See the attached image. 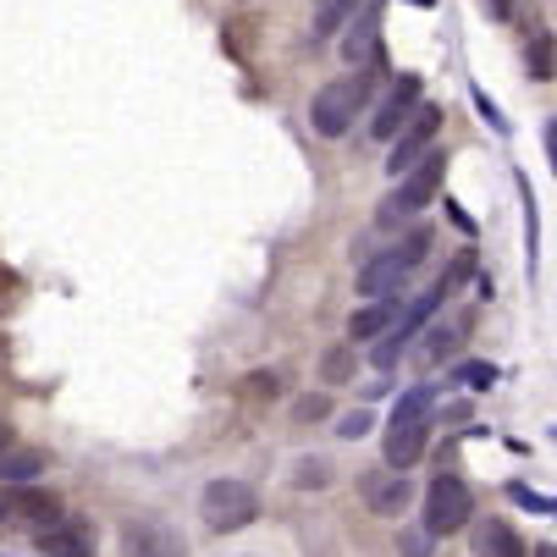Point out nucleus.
Here are the masks:
<instances>
[{"instance_id": "nucleus-5", "label": "nucleus", "mask_w": 557, "mask_h": 557, "mask_svg": "<svg viewBox=\"0 0 557 557\" xmlns=\"http://www.w3.org/2000/svg\"><path fill=\"white\" fill-rule=\"evenodd\" d=\"M199 513L215 535H232V530H249L260 519V492L249 481H210L199 492Z\"/></svg>"}, {"instance_id": "nucleus-3", "label": "nucleus", "mask_w": 557, "mask_h": 557, "mask_svg": "<svg viewBox=\"0 0 557 557\" xmlns=\"http://www.w3.org/2000/svg\"><path fill=\"white\" fill-rule=\"evenodd\" d=\"M364 106H370V72L337 77V84H326L309 100V127L321 138H343L354 127V116H364Z\"/></svg>"}, {"instance_id": "nucleus-13", "label": "nucleus", "mask_w": 557, "mask_h": 557, "mask_svg": "<svg viewBox=\"0 0 557 557\" xmlns=\"http://www.w3.org/2000/svg\"><path fill=\"white\" fill-rule=\"evenodd\" d=\"M404 293H392V298H370L364 309L348 314V343H370V337H386L397 326V314H404Z\"/></svg>"}, {"instance_id": "nucleus-32", "label": "nucleus", "mask_w": 557, "mask_h": 557, "mask_svg": "<svg viewBox=\"0 0 557 557\" xmlns=\"http://www.w3.org/2000/svg\"><path fill=\"white\" fill-rule=\"evenodd\" d=\"M7 447H12V425H7V420H0V453H7Z\"/></svg>"}, {"instance_id": "nucleus-33", "label": "nucleus", "mask_w": 557, "mask_h": 557, "mask_svg": "<svg viewBox=\"0 0 557 557\" xmlns=\"http://www.w3.org/2000/svg\"><path fill=\"white\" fill-rule=\"evenodd\" d=\"M530 557H557V546H535V552H530Z\"/></svg>"}, {"instance_id": "nucleus-2", "label": "nucleus", "mask_w": 557, "mask_h": 557, "mask_svg": "<svg viewBox=\"0 0 557 557\" xmlns=\"http://www.w3.org/2000/svg\"><path fill=\"white\" fill-rule=\"evenodd\" d=\"M431 244H436V232H431V226H414L397 249L364 260V271H359V293H364V298H392V293H404L409 271L431 255Z\"/></svg>"}, {"instance_id": "nucleus-34", "label": "nucleus", "mask_w": 557, "mask_h": 557, "mask_svg": "<svg viewBox=\"0 0 557 557\" xmlns=\"http://www.w3.org/2000/svg\"><path fill=\"white\" fill-rule=\"evenodd\" d=\"M552 513H557V503H552Z\"/></svg>"}, {"instance_id": "nucleus-25", "label": "nucleus", "mask_w": 557, "mask_h": 557, "mask_svg": "<svg viewBox=\"0 0 557 557\" xmlns=\"http://www.w3.org/2000/svg\"><path fill=\"white\" fill-rule=\"evenodd\" d=\"M326 414H332L326 392H309V397H298V404H293V420H298V425H309V420H326Z\"/></svg>"}, {"instance_id": "nucleus-19", "label": "nucleus", "mask_w": 557, "mask_h": 557, "mask_svg": "<svg viewBox=\"0 0 557 557\" xmlns=\"http://www.w3.org/2000/svg\"><path fill=\"white\" fill-rule=\"evenodd\" d=\"M354 12H359V0H321V7H314L309 39H337V34L354 23Z\"/></svg>"}, {"instance_id": "nucleus-18", "label": "nucleus", "mask_w": 557, "mask_h": 557, "mask_svg": "<svg viewBox=\"0 0 557 557\" xmlns=\"http://www.w3.org/2000/svg\"><path fill=\"white\" fill-rule=\"evenodd\" d=\"M524 66H530V77H535V84H552V77H557V45H552V34H546V28H530Z\"/></svg>"}, {"instance_id": "nucleus-12", "label": "nucleus", "mask_w": 557, "mask_h": 557, "mask_svg": "<svg viewBox=\"0 0 557 557\" xmlns=\"http://www.w3.org/2000/svg\"><path fill=\"white\" fill-rule=\"evenodd\" d=\"M469 332H474V309H463V314H453V321H436L431 332H425V343H420V370H436V364H447L463 343H469Z\"/></svg>"}, {"instance_id": "nucleus-10", "label": "nucleus", "mask_w": 557, "mask_h": 557, "mask_svg": "<svg viewBox=\"0 0 557 557\" xmlns=\"http://www.w3.org/2000/svg\"><path fill=\"white\" fill-rule=\"evenodd\" d=\"M122 552H127V557H188L183 535H177L166 519H154V513L122 524Z\"/></svg>"}, {"instance_id": "nucleus-15", "label": "nucleus", "mask_w": 557, "mask_h": 557, "mask_svg": "<svg viewBox=\"0 0 557 557\" xmlns=\"http://www.w3.org/2000/svg\"><path fill=\"white\" fill-rule=\"evenodd\" d=\"M469 546H474V557H530L524 541L503 519H469Z\"/></svg>"}, {"instance_id": "nucleus-9", "label": "nucleus", "mask_w": 557, "mask_h": 557, "mask_svg": "<svg viewBox=\"0 0 557 557\" xmlns=\"http://www.w3.org/2000/svg\"><path fill=\"white\" fill-rule=\"evenodd\" d=\"M420 111V77L414 72H404L397 84L386 89V100L375 106V116H370V138H381V144H392L397 133L409 127V116Z\"/></svg>"}, {"instance_id": "nucleus-8", "label": "nucleus", "mask_w": 557, "mask_h": 557, "mask_svg": "<svg viewBox=\"0 0 557 557\" xmlns=\"http://www.w3.org/2000/svg\"><path fill=\"white\" fill-rule=\"evenodd\" d=\"M436 133H442V111L436 106H420L414 116H409V127L392 138V154H386V177L397 183V177H409L425 154L436 149Z\"/></svg>"}, {"instance_id": "nucleus-4", "label": "nucleus", "mask_w": 557, "mask_h": 557, "mask_svg": "<svg viewBox=\"0 0 557 557\" xmlns=\"http://www.w3.org/2000/svg\"><path fill=\"white\" fill-rule=\"evenodd\" d=\"M442 177H447V154H442V149H431L409 177H397V188H392V194H386V205L375 210V226H397V221L420 215V210L442 194Z\"/></svg>"}, {"instance_id": "nucleus-1", "label": "nucleus", "mask_w": 557, "mask_h": 557, "mask_svg": "<svg viewBox=\"0 0 557 557\" xmlns=\"http://www.w3.org/2000/svg\"><path fill=\"white\" fill-rule=\"evenodd\" d=\"M431 404H436V392L431 386H409L404 397H397V409L386 420V442H381V458L386 469H414L425 442H431Z\"/></svg>"}, {"instance_id": "nucleus-21", "label": "nucleus", "mask_w": 557, "mask_h": 557, "mask_svg": "<svg viewBox=\"0 0 557 557\" xmlns=\"http://www.w3.org/2000/svg\"><path fill=\"white\" fill-rule=\"evenodd\" d=\"M39 469H45V453H0V486H28L39 481Z\"/></svg>"}, {"instance_id": "nucleus-35", "label": "nucleus", "mask_w": 557, "mask_h": 557, "mask_svg": "<svg viewBox=\"0 0 557 557\" xmlns=\"http://www.w3.org/2000/svg\"><path fill=\"white\" fill-rule=\"evenodd\" d=\"M314 7H321V0H314Z\"/></svg>"}, {"instance_id": "nucleus-20", "label": "nucleus", "mask_w": 557, "mask_h": 557, "mask_svg": "<svg viewBox=\"0 0 557 557\" xmlns=\"http://www.w3.org/2000/svg\"><path fill=\"white\" fill-rule=\"evenodd\" d=\"M519 199H524V265H530V282H535V271H541V210H535L530 177H519Z\"/></svg>"}, {"instance_id": "nucleus-24", "label": "nucleus", "mask_w": 557, "mask_h": 557, "mask_svg": "<svg viewBox=\"0 0 557 557\" xmlns=\"http://www.w3.org/2000/svg\"><path fill=\"white\" fill-rule=\"evenodd\" d=\"M453 381H458V386H469V392H486V386L497 381V370H492V364H481V359H469V364H458V370H453Z\"/></svg>"}, {"instance_id": "nucleus-26", "label": "nucleus", "mask_w": 557, "mask_h": 557, "mask_svg": "<svg viewBox=\"0 0 557 557\" xmlns=\"http://www.w3.org/2000/svg\"><path fill=\"white\" fill-rule=\"evenodd\" d=\"M326 469H332L326 458H304V463H298V474H293V481H298V486H326V481H332Z\"/></svg>"}, {"instance_id": "nucleus-17", "label": "nucleus", "mask_w": 557, "mask_h": 557, "mask_svg": "<svg viewBox=\"0 0 557 557\" xmlns=\"http://www.w3.org/2000/svg\"><path fill=\"white\" fill-rule=\"evenodd\" d=\"M375 23H381V7H364L359 28H348V34H343V61H348L354 72L375 66Z\"/></svg>"}, {"instance_id": "nucleus-11", "label": "nucleus", "mask_w": 557, "mask_h": 557, "mask_svg": "<svg viewBox=\"0 0 557 557\" xmlns=\"http://www.w3.org/2000/svg\"><path fill=\"white\" fill-rule=\"evenodd\" d=\"M359 497H364V508L375 519H397V513H409V503H414V481L404 469H375V474L359 481Z\"/></svg>"}, {"instance_id": "nucleus-6", "label": "nucleus", "mask_w": 557, "mask_h": 557, "mask_svg": "<svg viewBox=\"0 0 557 557\" xmlns=\"http://www.w3.org/2000/svg\"><path fill=\"white\" fill-rule=\"evenodd\" d=\"M469 519H474V497H469V486L458 481V474H436L431 492H425V530H431L436 541H447V535L469 530Z\"/></svg>"}, {"instance_id": "nucleus-16", "label": "nucleus", "mask_w": 557, "mask_h": 557, "mask_svg": "<svg viewBox=\"0 0 557 557\" xmlns=\"http://www.w3.org/2000/svg\"><path fill=\"white\" fill-rule=\"evenodd\" d=\"M39 552L45 557H95V530L89 524H72V519L45 524L39 530Z\"/></svg>"}, {"instance_id": "nucleus-7", "label": "nucleus", "mask_w": 557, "mask_h": 557, "mask_svg": "<svg viewBox=\"0 0 557 557\" xmlns=\"http://www.w3.org/2000/svg\"><path fill=\"white\" fill-rule=\"evenodd\" d=\"M442 304H447V293H442V282H436V287H431V293H425L420 304H409L404 314H397V326H392V332H386V337H381V343L370 348V364H375V370H392L397 359L409 354V343H414V337H420V332L431 326V314H436Z\"/></svg>"}, {"instance_id": "nucleus-29", "label": "nucleus", "mask_w": 557, "mask_h": 557, "mask_svg": "<svg viewBox=\"0 0 557 557\" xmlns=\"http://www.w3.org/2000/svg\"><path fill=\"white\" fill-rule=\"evenodd\" d=\"M249 392H265L271 397L276 392V375H249Z\"/></svg>"}, {"instance_id": "nucleus-27", "label": "nucleus", "mask_w": 557, "mask_h": 557, "mask_svg": "<svg viewBox=\"0 0 557 557\" xmlns=\"http://www.w3.org/2000/svg\"><path fill=\"white\" fill-rule=\"evenodd\" d=\"M364 431H370V414H364V409H354V414L337 420V436H343V442H359Z\"/></svg>"}, {"instance_id": "nucleus-31", "label": "nucleus", "mask_w": 557, "mask_h": 557, "mask_svg": "<svg viewBox=\"0 0 557 557\" xmlns=\"http://www.w3.org/2000/svg\"><path fill=\"white\" fill-rule=\"evenodd\" d=\"M486 7H492V17H508V12H513V0H486Z\"/></svg>"}, {"instance_id": "nucleus-14", "label": "nucleus", "mask_w": 557, "mask_h": 557, "mask_svg": "<svg viewBox=\"0 0 557 557\" xmlns=\"http://www.w3.org/2000/svg\"><path fill=\"white\" fill-rule=\"evenodd\" d=\"M0 513H12V519H28V524H61V497L39 492V486H12L7 497H0Z\"/></svg>"}, {"instance_id": "nucleus-22", "label": "nucleus", "mask_w": 557, "mask_h": 557, "mask_svg": "<svg viewBox=\"0 0 557 557\" xmlns=\"http://www.w3.org/2000/svg\"><path fill=\"white\" fill-rule=\"evenodd\" d=\"M354 375V343H343V348H332L326 359H321V381L326 386H343Z\"/></svg>"}, {"instance_id": "nucleus-23", "label": "nucleus", "mask_w": 557, "mask_h": 557, "mask_svg": "<svg viewBox=\"0 0 557 557\" xmlns=\"http://www.w3.org/2000/svg\"><path fill=\"white\" fill-rule=\"evenodd\" d=\"M397 557H436V535L420 524V530H404L397 535Z\"/></svg>"}, {"instance_id": "nucleus-28", "label": "nucleus", "mask_w": 557, "mask_h": 557, "mask_svg": "<svg viewBox=\"0 0 557 557\" xmlns=\"http://www.w3.org/2000/svg\"><path fill=\"white\" fill-rule=\"evenodd\" d=\"M474 106H481V116L492 122V133H508V116L497 111V100H486V89H474Z\"/></svg>"}, {"instance_id": "nucleus-30", "label": "nucleus", "mask_w": 557, "mask_h": 557, "mask_svg": "<svg viewBox=\"0 0 557 557\" xmlns=\"http://www.w3.org/2000/svg\"><path fill=\"white\" fill-rule=\"evenodd\" d=\"M546 154H552V172H557V122L546 127Z\"/></svg>"}]
</instances>
